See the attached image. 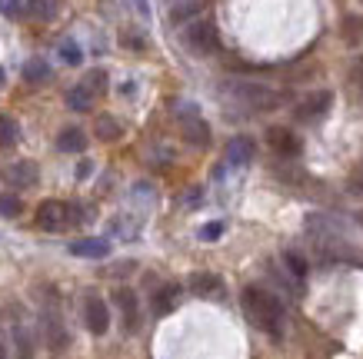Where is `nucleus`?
<instances>
[{"instance_id": "obj_1", "label": "nucleus", "mask_w": 363, "mask_h": 359, "mask_svg": "<svg viewBox=\"0 0 363 359\" xmlns=\"http://www.w3.org/2000/svg\"><path fill=\"white\" fill-rule=\"evenodd\" d=\"M243 313L257 329H264L267 336H284V303L277 300L264 286H247L243 290Z\"/></svg>"}, {"instance_id": "obj_2", "label": "nucleus", "mask_w": 363, "mask_h": 359, "mask_svg": "<svg viewBox=\"0 0 363 359\" xmlns=\"http://www.w3.org/2000/svg\"><path fill=\"white\" fill-rule=\"evenodd\" d=\"M40 336H44L50 353H64V349L70 346V333H67V323H64V316H60L57 300H50V303L40 309Z\"/></svg>"}, {"instance_id": "obj_3", "label": "nucleus", "mask_w": 363, "mask_h": 359, "mask_svg": "<svg viewBox=\"0 0 363 359\" xmlns=\"http://www.w3.org/2000/svg\"><path fill=\"white\" fill-rule=\"evenodd\" d=\"M7 323H11V336H13L17 359H33V353H37V336H33V329L23 323L21 306H7Z\"/></svg>"}, {"instance_id": "obj_4", "label": "nucleus", "mask_w": 363, "mask_h": 359, "mask_svg": "<svg viewBox=\"0 0 363 359\" xmlns=\"http://www.w3.org/2000/svg\"><path fill=\"white\" fill-rule=\"evenodd\" d=\"M184 44H187V50H194V54H213V50L220 47V33H217V23H213V21H197V23H190L187 30H184Z\"/></svg>"}, {"instance_id": "obj_5", "label": "nucleus", "mask_w": 363, "mask_h": 359, "mask_svg": "<svg viewBox=\"0 0 363 359\" xmlns=\"http://www.w3.org/2000/svg\"><path fill=\"white\" fill-rule=\"evenodd\" d=\"M233 93H237V100L240 103H247L250 110H274L280 107V93L270 87H264V84H233Z\"/></svg>"}, {"instance_id": "obj_6", "label": "nucleus", "mask_w": 363, "mask_h": 359, "mask_svg": "<svg viewBox=\"0 0 363 359\" xmlns=\"http://www.w3.org/2000/svg\"><path fill=\"white\" fill-rule=\"evenodd\" d=\"M84 323H87V329L94 336H104L111 329V309H107V303L100 296H87V303H84Z\"/></svg>"}, {"instance_id": "obj_7", "label": "nucleus", "mask_w": 363, "mask_h": 359, "mask_svg": "<svg viewBox=\"0 0 363 359\" xmlns=\"http://www.w3.org/2000/svg\"><path fill=\"white\" fill-rule=\"evenodd\" d=\"M37 227L47 229V233L64 229L67 227V203H60V200H44L40 210H37Z\"/></svg>"}, {"instance_id": "obj_8", "label": "nucleus", "mask_w": 363, "mask_h": 359, "mask_svg": "<svg viewBox=\"0 0 363 359\" xmlns=\"http://www.w3.org/2000/svg\"><path fill=\"white\" fill-rule=\"evenodd\" d=\"M113 300H117V306H121L123 329H127V333H137V329H140V306H137V293L127 290V286H121V290L113 293Z\"/></svg>"}, {"instance_id": "obj_9", "label": "nucleus", "mask_w": 363, "mask_h": 359, "mask_svg": "<svg viewBox=\"0 0 363 359\" xmlns=\"http://www.w3.org/2000/svg\"><path fill=\"white\" fill-rule=\"evenodd\" d=\"M180 127H184V140H187L190 147H210V127L197 110H187Z\"/></svg>"}, {"instance_id": "obj_10", "label": "nucleus", "mask_w": 363, "mask_h": 359, "mask_svg": "<svg viewBox=\"0 0 363 359\" xmlns=\"http://www.w3.org/2000/svg\"><path fill=\"white\" fill-rule=\"evenodd\" d=\"M37 176H40V170H37L33 160H17V164H11L7 170H4V180H7L13 190H27V186H33L37 183Z\"/></svg>"}, {"instance_id": "obj_11", "label": "nucleus", "mask_w": 363, "mask_h": 359, "mask_svg": "<svg viewBox=\"0 0 363 359\" xmlns=\"http://www.w3.org/2000/svg\"><path fill=\"white\" fill-rule=\"evenodd\" d=\"M333 103V93H327V90H320V93H313V97H307L303 103L297 107V120H320L327 110H330Z\"/></svg>"}, {"instance_id": "obj_12", "label": "nucleus", "mask_w": 363, "mask_h": 359, "mask_svg": "<svg viewBox=\"0 0 363 359\" xmlns=\"http://www.w3.org/2000/svg\"><path fill=\"white\" fill-rule=\"evenodd\" d=\"M253 140L250 137H233L230 143H227V164L230 166H247L253 160Z\"/></svg>"}, {"instance_id": "obj_13", "label": "nucleus", "mask_w": 363, "mask_h": 359, "mask_svg": "<svg viewBox=\"0 0 363 359\" xmlns=\"http://www.w3.org/2000/svg\"><path fill=\"white\" fill-rule=\"evenodd\" d=\"M70 253L74 256H84V260H104L107 253H111V243L107 239H77V243H70Z\"/></svg>"}, {"instance_id": "obj_14", "label": "nucleus", "mask_w": 363, "mask_h": 359, "mask_svg": "<svg viewBox=\"0 0 363 359\" xmlns=\"http://www.w3.org/2000/svg\"><path fill=\"white\" fill-rule=\"evenodd\" d=\"M267 140H270V147H274L277 153H284V156H297L300 153V140L290 130H284V127H274V130L267 133Z\"/></svg>"}, {"instance_id": "obj_15", "label": "nucleus", "mask_w": 363, "mask_h": 359, "mask_svg": "<svg viewBox=\"0 0 363 359\" xmlns=\"http://www.w3.org/2000/svg\"><path fill=\"white\" fill-rule=\"evenodd\" d=\"M57 150L84 153L87 150V133L80 130V127H67V130H60V137H57Z\"/></svg>"}, {"instance_id": "obj_16", "label": "nucleus", "mask_w": 363, "mask_h": 359, "mask_svg": "<svg viewBox=\"0 0 363 359\" xmlns=\"http://www.w3.org/2000/svg\"><path fill=\"white\" fill-rule=\"evenodd\" d=\"M223 283L217 273H197V276H190V293L197 296H220Z\"/></svg>"}, {"instance_id": "obj_17", "label": "nucleus", "mask_w": 363, "mask_h": 359, "mask_svg": "<svg viewBox=\"0 0 363 359\" xmlns=\"http://www.w3.org/2000/svg\"><path fill=\"white\" fill-rule=\"evenodd\" d=\"M200 11H203V0H180L170 7V23H184L190 17H197Z\"/></svg>"}, {"instance_id": "obj_18", "label": "nucleus", "mask_w": 363, "mask_h": 359, "mask_svg": "<svg viewBox=\"0 0 363 359\" xmlns=\"http://www.w3.org/2000/svg\"><path fill=\"white\" fill-rule=\"evenodd\" d=\"M17 140H21V127H17V120L7 117V113H0V147H4V150H11V147H17Z\"/></svg>"}, {"instance_id": "obj_19", "label": "nucleus", "mask_w": 363, "mask_h": 359, "mask_svg": "<svg viewBox=\"0 0 363 359\" xmlns=\"http://www.w3.org/2000/svg\"><path fill=\"white\" fill-rule=\"evenodd\" d=\"M67 107L70 110H77V113H87L90 107H94V93H90L84 84H77V87L67 93Z\"/></svg>"}, {"instance_id": "obj_20", "label": "nucleus", "mask_w": 363, "mask_h": 359, "mask_svg": "<svg viewBox=\"0 0 363 359\" xmlns=\"http://www.w3.org/2000/svg\"><path fill=\"white\" fill-rule=\"evenodd\" d=\"M97 137L100 140H121V133H123V127H121V120H113V117H97Z\"/></svg>"}, {"instance_id": "obj_21", "label": "nucleus", "mask_w": 363, "mask_h": 359, "mask_svg": "<svg viewBox=\"0 0 363 359\" xmlns=\"http://www.w3.org/2000/svg\"><path fill=\"white\" fill-rule=\"evenodd\" d=\"M174 303H177V286H164V290L154 293V313L157 316H167L174 309Z\"/></svg>"}, {"instance_id": "obj_22", "label": "nucleus", "mask_w": 363, "mask_h": 359, "mask_svg": "<svg viewBox=\"0 0 363 359\" xmlns=\"http://www.w3.org/2000/svg\"><path fill=\"white\" fill-rule=\"evenodd\" d=\"M23 80H27V84H44V80H50V67H47V60H27V67H23Z\"/></svg>"}, {"instance_id": "obj_23", "label": "nucleus", "mask_w": 363, "mask_h": 359, "mask_svg": "<svg viewBox=\"0 0 363 359\" xmlns=\"http://www.w3.org/2000/svg\"><path fill=\"white\" fill-rule=\"evenodd\" d=\"M27 11H30V17H37V21H54L57 17V0H30Z\"/></svg>"}, {"instance_id": "obj_24", "label": "nucleus", "mask_w": 363, "mask_h": 359, "mask_svg": "<svg viewBox=\"0 0 363 359\" xmlns=\"http://www.w3.org/2000/svg\"><path fill=\"white\" fill-rule=\"evenodd\" d=\"M284 263H286V270L294 273V276H297V280H307V260H303V256H300V253H284Z\"/></svg>"}, {"instance_id": "obj_25", "label": "nucleus", "mask_w": 363, "mask_h": 359, "mask_svg": "<svg viewBox=\"0 0 363 359\" xmlns=\"http://www.w3.org/2000/svg\"><path fill=\"white\" fill-rule=\"evenodd\" d=\"M84 87H87L90 93H94V97H97L100 90L107 87V74H104V70H90V74L84 76Z\"/></svg>"}, {"instance_id": "obj_26", "label": "nucleus", "mask_w": 363, "mask_h": 359, "mask_svg": "<svg viewBox=\"0 0 363 359\" xmlns=\"http://www.w3.org/2000/svg\"><path fill=\"white\" fill-rule=\"evenodd\" d=\"M60 57H64V64H70V67H77L80 60H84V54H80V47L74 44V40H64V44H60Z\"/></svg>"}, {"instance_id": "obj_27", "label": "nucleus", "mask_w": 363, "mask_h": 359, "mask_svg": "<svg viewBox=\"0 0 363 359\" xmlns=\"http://www.w3.org/2000/svg\"><path fill=\"white\" fill-rule=\"evenodd\" d=\"M223 237V223L220 220H213V223H207V227L200 229V239L203 243H213V239H220Z\"/></svg>"}, {"instance_id": "obj_28", "label": "nucleus", "mask_w": 363, "mask_h": 359, "mask_svg": "<svg viewBox=\"0 0 363 359\" xmlns=\"http://www.w3.org/2000/svg\"><path fill=\"white\" fill-rule=\"evenodd\" d=\"M0 213L4 217H17L21 213V200L17 196H0Z\"/></svg>"}, {"instance_id": "obj_29", "label": "nucleus", "mask_w": 363, "mask_h": 359, "mask_svg": "<svg viewBox=\"0 0 363 359\" xmlns=\"http://www.w3.org/2000/svg\"><path fill=\"white\" fill-rule=\"evenodd\" d=\"M23 11V0H0V13L4 17H17Z\"/></svg>"}, {"instance_id": "obj_30", "label": "nucleus", "mask_w": 363, "mask_h": 359, "mask_svg": "<svg viewBox=\"0 0 363 359\" xmlns=\"http://www.w3.org/2000/svg\"><path fill=\"white\" fill-rule=\"evenodd\" d=\"M90 170H94V164H80V166H77V176H80V180H84V176H87Z\"/></svg>"}, {"instance_id": "obj_31", "label": "nucleus", "mask_w": 363, "mask_h": 359, "mask_svg": "<svg viewBox=\"0 0 363 359\" xmlns=\"http://www.w3.org/2000/svg\"><path fill=\"white\" fill-rule=\"evenodd\" d=\"M0 359H7V346H4V339H0Z\"/></svg>"}, {"instance_id": "obj_32", "label": "nucleus", "mask_w": 363, "mask_h": 359, "mask_svg": "<svg viewBox=\"0 0 363 359\" xmlns=\"http://www.w3.org/2000/svg\"><path fill=\"white\" fill-rule=\"evenodd\" d=\"M357 220H360V227H363V210H360V213H357Z\"/></svg>"}, {"instance_id": "obj_33", "label": "nucleus", "mask_w": 363, "mask_h": 359, "mask_svg": "<svg viewBox=\"0 0 363 359\" xmlns=\"http://www.w3.org/2000/svg\"><path fill=\"white\" fill-rule=\"evenodd\" d=\"M0 84H4V70H0Z\"/></svg>"}]
</instances>
